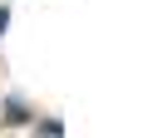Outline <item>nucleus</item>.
I'll list each match as a JSON object with an SVG mask.
<instances>
[{
    "instance_id": "nucleus-1",
    "label": "nucleus",
    "mask_w": 148,
    "mask_h": 138,
    "mask_svg": "<svg viewBox=\"0 0 148 138\" xmlns=\"http://www.w3.org/2000/svg\"><path fill=\"white\" fill-rule=\"evenodd\" d=\"M5 118H10V123H25V118H30V113H25V109H20V104H5Z\"/></svg>"
}]
</instances>
